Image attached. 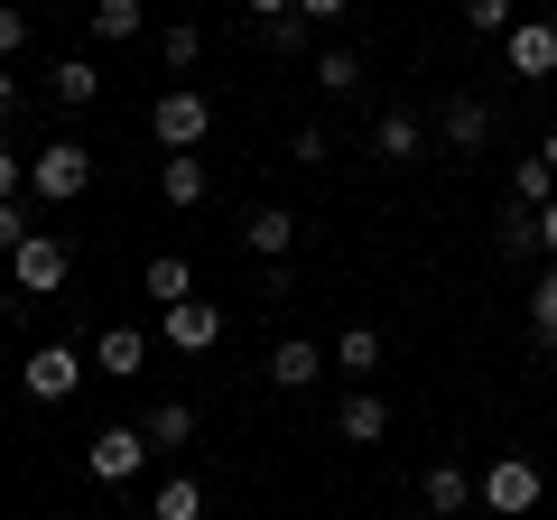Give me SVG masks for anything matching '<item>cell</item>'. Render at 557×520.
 <instances>
[{"instance_id": "obj_24", "label": "cell", "mask_w": 557, "mask_h": 520, "mask_svg": "<svg viewBox=\"0 0 557 520\" xmlns=\"http://www.w3.org/2000/svg\"><path fill=\"white\" fill-rule=\"evenodd\" d=\"M511 205H530V214H539V205H557V168L539 159V149H530V159H511Z\"/></svg>"}, {"instance_id": "obj_17", "label": "cell", "mask_w": 557, "mask_h": 520, "mask_svg": "<svg viewBox=\"0 0 557 520\" xmlns=\"http://www.w3.org/2000/svg\"><path fill=\"white\" fill-rule=\"evenodd\" d=\"M381 362H391V344H381V325H344V335H335V372H344V381H372Z\"/></svg>"}, {"instance_id": "obj_1", "label": "cell", "mask_w": 557, "mask_h": 520, "mask_svg": "<svg viewBox=\"0 0 557 520\" xmlns=\"http://www.w3.org/2000/svg\"><path fill=\"white\" fill-rule=\"evenodd\" d=\"M84 186H94V149L84 140H38L28 149V196L38 205H75Z\"/></svg>"}, {"instance_id": "obj_6", "label": "cell", "mask_w": 557, "mask_h": 520, "mask_svg": "<svg viewBox=\"0 0 557 520\" xmlns=\"http://www.w3.org/2000/svg\"><path fill=\"white\" fill-rule=\"evenodd\" d=\"M159 456V446L139 437V428H94V446H84V465H94V483H139V465Z\"/></svg>"}, {"instance_id": "obj_14", "label": "cell", "mask_w": 557, "mask_h": 520, "mask_svg": "<svg viewBox=\"0 0 557 520\" xmlns=\"http://www.w3.org/2000/svg\"><path fill=\"white\" fill-rule=\"evenodd\" d=\"M372 159H381V168L428 159V121H418V112H381V121H372Z\"/></svg>"}, {"instance_id": "obj_3", "label": "cell", "mask_w": 557, "mask_h": 520, "mask_svg": "<svg viewBox=\"0 0 557 520\" xmlns=\"http://www.w3.org/2000/svg\"><path fill=\"white\" fill-rule=\"evenodd\" d=\"M65 270H75L65 233H28L20 251H10V280H20V298H28V307H38V298H57V288H65Z\"/></svg>"}, {"instance_id": "obj_40", "label": "cell", "mask_w": 557, "mask_h": 520, "mask_svg": "<svg viewBox=\"0 0 557 520\" xmlns=\"http://www.w3.org/2000/svg\"><path fill=\"white\" fill-rule=\"evenodd\" d=\"M168 10H196V0H168Z\"/></svg>"}, {"instance_id": "obj_32", "label": "cell", "mask_w": 557, "mask_h": 520, "mask_svg": "<svg viewBox=\"0 0 557 520\" xmlns=\"http://www.w3.org/2000/svg\"><path fill=\"white\" fill-rule=\"evenodd\" d=\"M288 159H298V168H325V159H335V131H325V121H307L298 140H288Z\"/></svg>"}, {"instance_id": "obj_37", "label": "cell", "mask_w": 557, "mask_h": 520, "mask_svg": "<svg viewBox=\"0 0 557 520\" xmlns=\"http://www.w3.org/2000/svg\"><path fill=\"white\" fill-rule=\"evenodd\" d=\"M242 10H251V28H260V20H288L298 0H242Z\"/></svg>"}, {"instance_id": "obj_19", "label": "cell", "mask_w": 557, "mask_h": 520, "mask_svg": "<svg viewBox=\"0 0 557 520\" xmlns=\"http://www.w3.org/2000/svg\"><path fill=\"white\" fill-rule=\"evenodd\" d=\"M47 94H57L65 112H84V102L102 94V75H94V57H57V65H47Z\"/></svg>"}, {"instance_id": "obj_20", "label": "cell", "mask_w": 557, "mask_h": 520, "mask_svg": "<svg viewBox=\"0 0 557 520\" xmlns=\"http://www.w3.org/2000/svg\"><path fill=\"white\" fill-rule=\"evenodd\" d=\"M493 251L502 260H539V214H530V205H502V214H493Z\"/></svg>"}, {"instance_id": "obj_22", "label": "cell", "mask_w": 557, "mask_h": 520, "mask_svg": "<svg viewBox=\"0 0 557 520\" xmlns=\"http://www.w3.org/2000/svg\"><path fill=\"white\" fill-rule=\"evenodd\" d=\"M139 437L159 446V456H177V446L196 437V409H186V400H159V409H149V419H139Z\"/></svg>"}, {"instance_id": "obj_29", "label": "cell", "mask_w": 557, "mask_h": 520, "mask_svg": "<svg viewBox=\"0 0 557 520\" xmlns=\"http://www.w3.org/2000/svg\"><path fill=\"white\" fill-rule=\"evenodd\" d=\"M260 47H270V57H307V47H317V28L288 10V20H260Z\"/></svg>"}, {"instance_id": "obj_34", "label": "cell", "mask_w": 557, "mask_h": 520, "mask_svg": "<svg viewBox=\"0 0 557 520\" xmlns=\"http://www.w3.org/2000/svg\"><path fill=\"white\" fill-rule=\"evenodd\" d=\"M20 102H28V94H20V65H0V131L20 121Z\"/></svg>"}, {"instance_id": "obj_23", "label": "cell", "mask_w": 557, "mask_h": 520, "mask_svg": "<svg viewBox=\"0 0 557 520\" xmlns=\"http://www.w3.org/2000/svg\"><path fill=\"white\" fill-rule=\"evenodd\" d=\"M149 520H205V483L196 474H168L159 493H149Z\"/></svg>"}, {"instance_id": "obj_10", "label": "cell", "mask_w": 557, "mask_h": 520, "mask_svg": "<svg viewBox=\"0 0 557 520\" xmlns=\"http://www.w3.org/2000/svg\"><path fill=\"white\" fill-rule=\"evenodd\" d=\"M418 502H428L437 520H465L483 502V474H465V465H428V474H418Z\"/></svg>"}, {"instance_id": "obj_11", "label": "cell", "mask_w": 557, "mask_h": 520, "mask_svg": "<svg viewBox=\"0 0 557 520\" xmlns=\"http://www.w3.org/2000/svg\"><path fill=\"white\" fill-rule=\"evenodd\" d=\"M168 317V344H177V354H214L223 344V307L214 298H177V307H159Z\"/></svg>"}, {"instance_id": "obj_2", "label": "cell", "mask_w": 557, "mask_h": 520, "mask_svg": "<svg viewBox=\"0 0 557 520\" xmlns=\"http://www.w3.org/2000/svg\"><path fill=\"white\" fill-rule=\"evenodd\" d=\"M205 131H214V102L205 94H186V84H168L159 102H149V140L177 159V149H205Z\"/></svg>"}, {"instance_id": "obj_27", "label": "cell", "mask_w": 557, "mask_h": 520, "mask_svg": "<svg viewBox=\"0 0 557 520\" xmlns=\"http://www.w3.org/2000/svg\"><path fill=\"white\" fill-rule=\"evenodd\" d=\"M159 57H168V75H186V65L205 57V28H196V20H168V28H159Z\"/></svg>"}, {"instance_id": "obj_21", "label": "cell", "mask_w": 557, "mask_h": 520, "mask_svg": "<svg viewBox=\"0 0 557 520\" xmlns=\"http://www.w3.org/2000/svg\"><path fill=\"white\" fill-rule=\"evenodd\" d=\"M139 298H159V307H177V298H196V270H186L177 251H159L149 270H139Z\"/></svg>"}, {"instance_id": "obj_35", "label": "cell", "mask_w": 557, "mask_h": 520, "mask_svg": "<svg viewBox=\"0 0 557 520\" xmlns=\"http://www.w3.org/2000/svg\"><path fill=\"white\" fill-rule=\"evenodd\" d=\"M344 10H354V0H298V20H307V28H335Z\"/></svg>"}, {"instance_id": "obj_39", "label": "cell", "mask_w": 557, "mask_h": 520, "mask_svg": "<svg viewBox=\"0 0 557 520\" xmlns=\"http://www.w3.org/2000/svg\"><path fill=\"white\" fill-rule=\"evenodd\" d=\"M10 307H28V298H20V288H10V298H0V317H10Z\"/></svg>"}, {"instance_id": "obj_4", "label": "cell", "mask_w": 557, "mask_h": 520, "mask_svg": "<svg viewBox=\"0 0 557 520\" xmlns=\"http://www.w3.org/2000/svg\"><path fill=\"white\" fill-rule=\"evenodd\" d=\"M483 511L493 520H530L539 511V465L530 456H493L483 465Z\"/></svg>"}, {"instance_id": "obj_25", "label": "cell", "mask_w": 557, "mask_h": 520, "mask_svg": "<svg viewBox=\"0 0 557 520\" xmlns=\"http://www.w3.org/2000/svg\"><path fill=\"white\" fill-rule=\"evenodd\" d=\"M530 344H539V354L557 344V260H548V270L530 280Z\"/></svg>"}, {"instance_id": "obj_31", "label": "cell", "mask_w": 557, "mask_h": 520, "mask_svg": "<svg viewBox=\"0 0 557 520\" xmlns=\"http://www.w3.org/2000/svg\"><path fill=\"white\" fill-rule=\"evenodd\" d=\"M20 186H28V149L0 131V205H20Z\"/></svg>"}, {"instance_id": "obj_36", "label": "cell", "mask_w": 557, "mask_h": 520, "mask_svg": "<svg viewBox=\"0 0 557 520\" xmlns=\"http://www.w3.org/2000/svg\"><path fill=\"white\" fill-rule=\"evenodd\" d=\"M539 260H557V205H539Z\"/></svg>"}, {"instance_id": "obj_9", "label": "cell", "mask_w": 557, "mask_h": 520, "mask_svg": "<svg viewBox=\"0 0 557 520\" xmlns=\"http://www.w3.org/2000/svg\"><path fill=\"white\" fill-rule=\"evenodd\" d=\"M325 372H335V354H317L307 335H278L270 344V391H317Z\"/></svg>"}, {"instance_id": "obj_26", "label": "cell", "mask_w": 557, "mask_h": 520, "mask_svg": "<svg viewBox=\"0 0 557 520\" xmlns=\"http://www.w3.org/2000/svg\"><path fill=\"white\" fill-rule=\"evenodd\" d=\"M317 94H362V57L354 47H317Z\"/></svg>"}, {"instance_id": "obj_30", "label": "cell", "mask_w": 557, "mask_h": 520, "mask_svg": "<svg viewBox=\"0 0 557 520\" xmlns=\"http://www.w3.org/2000/svg\"><path fill=\"white\" fill-rule=\"evenodd\" d=\"M28 38H38V20H28L20 0H0V65H20V57H28Z\"/></svg>"}, {"instance_id": "obj_38", "label": "cell", "mask_w": 557, "mask_h": 520, "mask_svg": "<svg viewBox=\"0 0 557 520\" xmlns=\"http://www.w3.org/2000/svg\"><path fill=\"white\" fill-rule=\"evenodd\" d=\"M539 159H548V168H557V131H548V140H539Z\"/></svg>"}, {"instance_id": "obj_12", "label": "cell", "mask_w": 557, "mask_h": 520, "mask_svg": "<svg viewBox=\"0 0 557 520\" xmlns=\"http://www.w3.org/2000/svg\"><path fill=\"white\" fill-rule=\"evenodd\" d=\"M298 233H307V223L288 214V205H251V214H242V251H260V260H288Z\"/></svg>"}, {"instance_id": "obj_18", "label": "cell", "mask_w": 557, "mask_h": 520, "mask_svg": "<svg viewBox=\"0 0 557 520\" xmlns=\"http://www.w3.org/2000/svg\"><path fill=\"white\" fill-rule=\"evenodd\" d=\"M94 38H102V47L149 38V0H94Z\"/></svg>"}, {"instance_id": "obj_7", "label": "cell", "mask_w": 557, "mask_h": 520, "mask_svg": "<svg viewBox=\"0 0 557 520\" xmlns=\"http://www.w3.org/2000/svg\"><path fill=\"white\" fill-rule=\"evenodd\" d=\"M502 65H511L520 84H557V20H520L511 38H502Z\"/></svg>"}, {"instance_id": "obj_28", "label": "cell", "mask_w": 557, "mask_h": 520, "mask_svg": "<svg viewBox=\"0 0 557 520\" xmlns=\"http://www.w3.org/2000/svg\"><path fill=\"white\" fill-rule=\"evenodd\" d=\"M465 28H474V38H511V28H520V0H465Z\"/></svg>"}, {"instance_id": "obj_5", "label": "cell", "mask_w": 557, "mask_h": 520, "mask_svg": "<svg viewBox=\"0 0 557 520\" xmlns=\"http://www.w3.org/2000/svg\"><path fill=\"white\" fill-rule=\"evenodd\" d=\"M20 391H28V400H47V409L75 400V391H84V354H75V344H38V354L20 362Z\"/></svg>"}, {"instance_id": "obj_13", "label": "cell", "mask_w": 557, "mask_h": 520, "mask_svg": "<svg viewBox=\"0 0 557 520\" xmlns=\"http://www.w3.org/2000/svg\"><path fill=\"white\" fill-rule=\"evenodd\" d=\"M437 140L474 159V149L493 140V102H474V94H446V112H437Z\"/></svg>"}, {"instance_id": "obj_8", "label": "cell", "mask_w": 557, "mask_h": 520, "mask_svg": "<svg viewBox=\"0 0 557 520\" xmlns=\"http://www.w3.org/2000/svg\"><path fill=\"white\" fill-rule=\"evenodd\" d=\"M335 437L344 446H381V437H391V400H381L372 381H354V391L335 400Z\"/></svg>"}, {"instance_id": "obj_15", "label": "cell", "mask_w": 557, "mask_h": 520, "mask_svg": "<svg viewBox=\"0 0 557 520\" xmlns=\"http://www.w3.org/2000/svg\"><path fill=\"white\" fill-rule=\"evenodd\" d=\"M159 196L177 205V214H196V205L214 196V168H205L196 149H177V159H159Z\"/></svg>"}, {"instance_id": "obj_33", "label": "cell", "mask_w": 557, "mask_h": 520, "mask_svg": "<svg viewBox=\"0 0 557 520\" xmlns=\"http://www.w3.org/2000/svg\"><path fill=\"white\" fill-rule=\"evenodd\" d=\"M28 233H38V223H28V214H20V205H0V260L20 251V242H28Z\"/></svg>"}, {"instance_id": "obj_16", "label": "cell", "mask_w": 557, "mask_h": 520, "mask_svg": "<svg viewBox=\"0 0 557 520\" xmlns=\"http://www.w3.org/2000/svg\"><path fill=\"white\" fill-rule=\"evenodd\" d=\"M139 362H149V335H139V325H102L94 335V372L102 381H131Z\"/></svg>"}]
</instances>
